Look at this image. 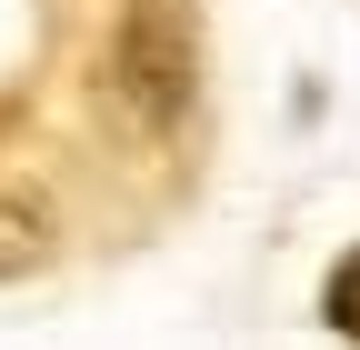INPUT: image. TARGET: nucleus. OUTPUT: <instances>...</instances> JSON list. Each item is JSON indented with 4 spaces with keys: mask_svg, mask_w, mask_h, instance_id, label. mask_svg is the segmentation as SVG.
<instances>
[{
    "mask_svg": "<svg viewBox=\"0 0 360 350\" xmlns=\"http://www.w3.org/2000/svg\"><path fill=\"white\" fill-rule=\"evenodd\" d=\"M110 91L141 130H170L200 91V11L191 0H130L110 30Z\"/></svg>",
    "mask_w": 360,
    "mask_h": 350,
    "instance_id": "nucleus-1",
    "label": "nucleus"
},
{
    "mask_svg": "<svg viewBox=\"0 0 360 350\" xmlns=\"http://www.w3.org/2000/svg\"><path fill=\"white\" fill-rule=\"evenodd\" d=\"M321 320L360 350V240H350V260H340V271H330V290H321Z\"/></svg>",
    "mask_w": 360,
    "mask_h": 350,
    "instance_id": "nucleus-2",
    "label": "nucleus"
},
{
    "mask_svg": "<svg viewBox=\"0 0 360 350\" xmlns=\"http://www.w3.org/2000/svg\"><path fill=\"white\" fill-rule=\"evenodd\" d=\"M20 260H40V200L0 190V271H20Z\"/></svg>",
    "mask_w": 360,
    "mask_h": 350,
    "instance_id": "nucleus-3",
    "label": "nucleus"
}]
</instances>
